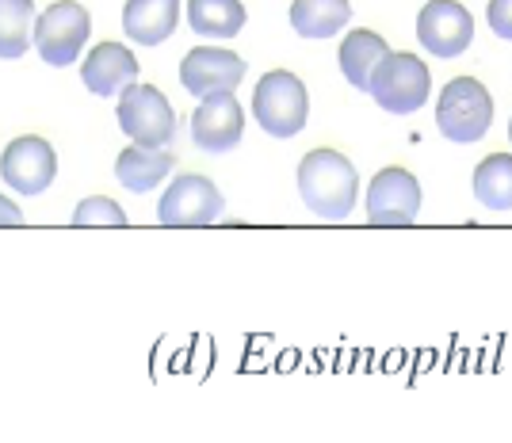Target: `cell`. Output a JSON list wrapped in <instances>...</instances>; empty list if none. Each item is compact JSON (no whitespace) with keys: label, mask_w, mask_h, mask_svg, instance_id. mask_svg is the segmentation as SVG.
I'll return each instance as SVG.
<instances>
[{"label":"cell","mask_w":512,"mask_h":443,"mask_svg":"<svg viewBox=\"0 0 512 443\" xmlns=\"http://www.w3.org/2000/svg\"><path fill=\"white\" fill-rule=\"evenodd\" d=\"M299 195L318 218L341 222L356 211V195H360L356 165L337 149H310L299 165Z\"/></svg>","instance_id":"cell-1"},{"label":"cell","mask_w":512,"mask_h":443,"mask_svg":"<svg viewBox=\"0 0 512 443\" xmlns=\"http://www.w3.org/2000/svg\"><path fill=\"white\" fill-rule=\"evenodd\" d=\"M436 127L448 142H459V146L486 138L493 127V96L486 92V85L474 77L448 81L436 100Z\"/></svg>","instance_id":"cell-2"},{"label":"cell","mask_w":512,"mask_h":443,"mask_svg":"<svg viewBox=\"0 0 512 443\" xmlns=\"http://www.w3.org/2000/svg\"><path fill=\"white\" fill-rule=\"evenodd\" d=\"M253 115L272 138H295L310 119V92L295 73L272 69L260 77L253 92Z\"/></svg>","instance_id":"cell-3"},{"label":"cell","mask_w":512,"mask_h":443,"mask_svg":"<svg viewBox=\"0 0 512 443\" xmlns=\"http://www.w3.org/2000/svg\"><path fill=\"white\" fill-rule=\"evenodd\" d=\"M115 115H119V127L130 142L150 149H165L176 138V115H172V104L165 100V92L153 85H134L119 92V104H115Z\"/></svg>","instance_id":"cell-4"},{"label":"cell","mask_w":512,"mask_h":443,"mask_svg":"<svg viewBox=\"0 0 512 443\" xmlns=\"http://www.w3.org/2000/svg\"><path fill=\"white\" fill-rule=\"evenodd\" d=\"M428 92H432L428 65L417 54H406V50L386 54L383 65L371 77V96L390 115H413L417 107L428 104Z\"/></svg>","instance_id":"cell-5"},{"label":"cell","mask_w":512,"mask_h":443,"mask_svg":"<svg viewBox=\"0 0 512 443\" xmlns=\"http://www.w3.org/2000/svg\"><path fill=\"white\" fill-rule=\"evenodd\" d=\"M88 31H92L88 8H81L77 0H58L46 12H39V20H35V50L46 65L65 69L81 58Z\"/></svg>","instance_id":"cell-6"},{"label":"cell","mask_w":512,"mask_h":443,"mask_svg":"<svg viewBox=\"0 0 512 443\" xmlns=\"http://www.w3.org/2000/svg\"><path fill=\"white\" fill-rule=\"evenodd\" d=\"M226 211L222 191L214 188V180L199 172H184L169 184V191L157 203V222L184 230V226H211L218 214Z\"/></svg>","instance_id":"cell-7"},{"label":"cell","mask_w":512,"mask_h":443,"mask_svg":"<svg viewBox=\"0 0 512 443\" xmlns=\"http://www.w3.org/2000/svg\"><path fill=\"white\" fill-rule=\"evenodd\" d=\"M0 176L16 195H43L58 176V153L39 134H23L0 153Z\"/></svg>","instance_id":"cell-8"},{"label":"cell","mask_w":512,"mask_h":443,"mask_svg":"<svg viewBox=\"0 0 512 443\" xmlns=\"http://www.w3.org/2000/svg\"><path fill=\"white\" fill-rule=\"evenodd\" d=\"M367 222L371 226H409L421 211V184L409 169H383L367 184Z\"/></svg>","instance_id":"cell-9"},{"label":"cell","mask_w":512,"mask_h":443,"mask_svg":"<svg viewBox=\"0 0 512 443\" xmlns=\"http://www.w3.org/2000/svg\"><path fill=\"white\" fill-rule=\"evenodd\" d=\"M417 39L436 58H459L474 39V16L459 0H428L417 12Z\"/></svg>","instance_id":"cell-10"},{"label":"cell","mask_w":512,"mask_h":443,"mask_svg":"<svg viewBox=\"0 0 512 443\" xmlns=\"http://www.w3.org/2000/svg\"><path fill=\"white\" fill-rule=\"evenodd\" d=\"M249 65L234 50H222V46H195L184 54L180 62V85L188 88L192 96H214V92H234L245 81Z\"/></svg>","instance_id":"cell-11"},{"label":"cell","mask_w":512,"mask_h":443,"mask_svg":"<svg viewBox=\"0 0 512 443\" xmlns=\"http://www.w3.org/2000/svg\"><path fill=\"white\" fill-rule=\"evenodd\" d=\"M245 134V111L234 92H214L203 96L199 107L192 111V138L199 149L207 153H226L234 149Z\"/></svg>","instance_id":"cell-12"},{"label":"cell","mask_w":512,"mask_h":443,"mask_svg":"<svg viewBox=\"0 0 512 443\" xmlns=\"http://www.w3.org/2000/svg\"><path fill=\"white\" fill-rule=\"evenodd\" d=\"M81 81H85L88 92L111 100V96H119L123 88H130L138 81V58L123 43L92 46L85 65H81Z\"/></svg>","instance_id":"cell-13"},{"label":"cell","mask_w":512,"mask_h":443,"mask_svg":"<svg viewBox=\"0 0 512 443\" xmlns=\"http://www.w3.org/2000/svg\"><path fill=\"white\" fill-rule=\"evenodd\" d=\"M180 23V0H127L123 31L130 43L161 46Z\"/></svg>","instance_id":"cell-14"},{"label":"cell","mask_w":512,"mask_h":443,"mask_svg":"<svg viewBox=\"0 0 512 443\" xmlns=\"http://www.w3.org/2000/svg\"><path fill=\"white\" fill-rule=\"evenodd\" d=\"M390 54V46L379 31H348L344 35L341 50H337V62H341V73L348 77V85L360 88V92H371V77L375 69L383 65V58Z\"/></svg>","instance_id":"cell-15"},{"label":"cell","mask_w":512,"mask_h":443,"mask_svg":"<svg viewBox=\"0 0 512 443\" xmlns=\"http://www.w3.org/2000/svg\"><path fill=\"white\" fill-rule=\"evenodd\" d=\"M176 165V157L165 153V149H150V146H127L119 153V161H115V176H119V184L134 195H146L153 191L165 176L172 172Z\"/></svg>","instance_id":"cell-16"},{"label":"cell","mask_w":512,"mask_h":443,"mask_svg":"<svg viewBox=\"0 0 512 443\" xmlns=\"http://www.w3.org/2000/svg\"><path fill=\"white\" fill-rule=\"evenodd\" d=\"M348 20H352L348 0H295L291 4V27L302 39H333Z\"/></svg>","instance_id":"cell-17"},{"label":"cell","mask_w":512,"mask_h":443,"mask_svg":"<svg viewBox=\"0 0 512 443\" xmlns=\"http://www.w3.org/2000/svg\"><path fill=\"white\" fill-rule=\"evenodd\" d=\"M249 12L241 0H188V23L203 39H234Z\"/></svg>","instance_id":"cell-18"},{"label":"cell","mask_w":512,"mask_h":443,"mask_svg":"<svg viewBox=\"0 0 512 443\" xmlns=\"http://www.w3.org/2000/svg\"><path fill=\"white\" fill-rule=\"evenodd\" d=\"M474 195L490 211H512V153H490L474 169Z\"/></svg>","instance_id":"cell-19"},{"label":"cell","mask_w":512,"mask_h":443,"mask_svg":"<svg viewBox=\"0 0 512 443\" xmlns=\"http://www.w3.org/2000/svg\"><path fill=\"white\" fill-rule=\"evenodd\" d=\"M35 46V0H0V58H23Z\"/></svg>","instance_id":"cell-20"},{"label":"cell","mask_w":512,"mask_h":443,"mask_svg":"<svg viewBox=\"0 0 512 443\" xmlns=\"http://www.w3.org/2000/svg\"><path fill=\"white\" fill-rule=\"evenodd\" d=\"M73 226H127V211L115 203V199H107V195H88L85 203H77V211H73Z\"/></svg>","instance_id":"cell-21"},{"label":"cell","mask_w":512,"mask_h":443,"mask_svg":"<svg viewBox=\"0 0 512 443\" xmlns=\"http://www.w3.org/2000/svg\"><path fill=\"white\" fill-rule=\"evenodd\" d=\"M490 31L497 39H509L512 43V0H490Z\"/></svg>","instance_id":"cell-22"},{"label":"cell","mask_w":512,"mask_h":443,"mask_svg":"<svg viewBox=\"0 0 512 443\" xmlns=\"http://www.w3.org/2000/svg\"><path fill=\"white\" fill-rule=\"evenodd\" d=\"M0 226H23V211L8 195H0Z\"/></svg>","instance_id":"cell-23"},{"label":"cell","mask_w":512,"mask_h":443,"mask_svg":"<svg viewBox=\"0 0 512 443\" xmlns=\"http://www.w3.org/2000/svg\"><path fill=\"white\" fill-rule=\"evenodd\" d=\"M509 142H512V123H509Z\"/></svg>","instance_id":"cell-24"}]
</instances>
